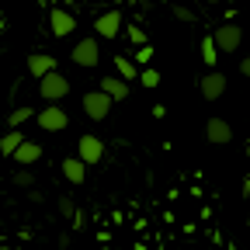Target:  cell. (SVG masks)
Listing matches in <instances>:
<instances>
[{
    "mask_svg": "<svg viewBox=\"0 0 250 250\" xmlns=\"http://www.w3.org/2000/svg\"><path fill=\"white\" fill-rule=\"evenodd\" d=\"M28 118H31V108H18V111H11V118H7V122H11V129H18V125H21V122H28Z\"/></svg>",
    "mask_w": 250,
    "mask_h": 250,
    "instance_id": "18",
    "label": "cell"
},
{
    "mask_svg": "<svg viewBox=\"0 0 250 250\" xmlns=\"http://www.w3.org/2000/svg\"><path fill=\"white\" fill-rule=\"evenodd\" d=\"M77 156H80L83 164H101V160H104V143H101L98 136H80Z\"/></svg>",
    "mask_w": 250,
    "mask_h": 250,
    "instance_id": "4",
    "label": "cell"
},
{
    "mask_svg": "<svg viewBox=\"0 0 250 250\" xmlns=\"http://www.w3.org/2000/svg\"><path fill=\"white\" fill-rule=\"evenodd\" d=\"M240 73H243V77H250V56H247V59L240 62Z\"/></svg>",
    "mask_w": 250,
    "mask_h": 250,
    "instance_id": "24",
    "label": "cell"
},
{
    "mask_svg": "<svg viewBox=\"0 0 250 250\" xmlns=\"http://www.w3.org/2000/svg\"><path fill=\"white\" fill-rule=\"evenodd\" d=\"M139 80H143V87H156V83H160V73H156V70H143Z\"/></svg>",
    "mask_w": 250,
    "mask_h": 250,
    "instance_id": "19",
    "label": "cell"
},
{
    "mask_svg": "<svg viewBox=\"0 0 250 250\" xmlns=\"http://www.w3.org/2000/svg\"><path fill=\"white\" fill-rule=\"evenodd\" d=\"M101 90L108 94L111 101H125V98H129V80H122V77H104V80H101Z\"/></svg>",
    "mask_w": 250,
    "mask_h": 250,
    "instance_id": "13",
    "label": "cell"
},
{
    "mask_svg": "<svg viewBox=\"0 0 250 250\" xmlns=\"http://www.w3.org/2000/svg\"><path fill=\"white\" fill-rule=\"evenodd\" d=\"M73 28H77V18H73L70 11H62V7L49 11V31H52L56 39H66Z\"/></svg>",
    "mask_w": 250,
    "mask_h": 250,
    "instance_id": "6",
    "label": "cell"
},
{
    "mask_svg": "<svg viewBox=\"0 0 250 250\" xmlns=\"http://www.w3.org/2000/svg\"><path fill=\"white\" fill-rule=\"evenodd\" d=\"M215 45H219V52H233V49H240V42H243V31H240V24H223V28H215Z\"/></svg>",
    "mask_w": 250,
    "mask_h": 250,
    "instance_id": "5",
    "label": "cell"
},
{
    "mask_svg": "<svg viewBox=\"0 0 250 250\" xmlns=\"http://www.w3.org/2000/svg\"><path fill=\"white\" fill-rule=\"evenodd\" d=\"M62 4H77V0H62Z\"/></svg>",
    "mask_w": 250,
    "mask_h": 250,
    "instance_id": "26",
    "label": "cell"
},
{
    "mask_svg": "<svg viewBox=\"0 0 250 250\" xmlns=\"http://www.w3.org/2000/svg\"><path fill=\"white\" fill-rule=\"evenodd\" d=\"M136 59H139V62H149V59H153V49H149V45H139Z\"/></svg>",
    "mask_w": 250,
    "mask_h": 250,
    "instance_id": "22",
    "label": "cell"
},
{
    "mask_svg": "<svg viewBox=\"0 0 250 250\" xmlns=\"http://www.w3.org/2000/svg\"><path fill=\"white\" fill-rule=\"evenodd\" d=\"M39 125L45 132H62L70 125V118H66V111H62L59 104H49L45 111H39Z\"/></svg>",
    "mask_w": 250,
    "mask_h": 250,
    "instance_id": "7",
    "label": "cell"
},
{
    "mask_svg": "<svg viewBox=\"0 0 250 250\" xmlns=\"http://www.w3.org/2000/svg\"><path fill=\"white\" fill-rule=\"evenodd\" d=\"M205 4H212V0H205Z\"/></svg>",
    "mask_w": 250,
    "mask_h": 250,
    "instance_id": "28",
    "label": "cell"
},
{
    "mask_svg": "<svg viewBox=\"0 0 250 250\" xmlns=\"http://www.w3.org/2000/svg\"><path fill=\"white\" fill-rule=\"evenodd\" d=\"M215 59H219V45H215V39L208 35V39L202 42V62H205V66H215Z\"/></svg>",
    "mask_w": 250,
    "mask_h": 250,
    "instance_id": "17",
    "label": "cell"
},
{
    "mask_svg": "<svg viewBox=\"0 0 250 250\" xmlns=\"http://www.w3.org/2000/svg\"><path fill=\"white\" fill-rule=\"evenodd\" d=\"M111 4H122V0H111Z\"/></svg>",
    "mask_w": 250,
    "mask_h": 250,
    "instance_id": "27",
    "label": "cell"
},
{
    "mask_svg": "<svg viewBox=\"0 0 250 250\" xmlns=\"http://www.w3.org/2000/svg\"><path fill=\"white\" fill-rule=\"evenodd\" d=\"M98 59H101L98 39H83V42H77V49H73V62H77V66H98Z\"/></svg>",
    "mask_w": 250,
    "mask_h": 250,
    "instance_id": "9",
    "label": "cell"
},
{
    "mask_svg": "<svg viewBox=\"0 0 250 250\" xmlns=\"http://www.w3.org/2000/svg\"><path fill=\"white\" fill-rule=\"evenodd\" d=\"M198 90H202L205 101H219V98L226 94V77L219 73V70H208V73L198 80Z\"/></svg>",
    "mask_w": 250,
    "mask_h": 250,
    "instance_id": "3",
    "label": "cell"
},
{
    "mask_svg": "<svg viewBox=\"0 0 250 250\" xmlns=\"http://www.w3.org/2000/svg\"><path fill=\"white\" fill-rule=\"evenodd\" d=\"M111 98L104 90H90V94H83V111H87V118H94V122H101V118H108V111H111Z\"/></svg>",
    "mask_w": 250,
    "mask_h": 250,
    "instance_id": "2",
    "label": "cell"
},
{
    "mask_svg": "<svg viewBox=\"0 0 250 250\" xmlns=\"http://www.w3.org/2000/svg\"><path fill=\"white\" fill-rule=\"evenodd\" d=\"M59 212L66 215V219H73V215H77V208H73V202H70V198H59Z\"/></svg>",
    "mask_w": 250,
    "mask_h": 250,
    "instance_id": "20",
    "label": "cell"
},
{
    "mask_svg": "<svg viewBox=\"0 0 250 250\" xmlns=\"http://www.w3.org/2000/svg\"><path fill=\"white\" fill-rule=\"evenodd\" d=\"M243 191H247V198H250V177H247V184H243Z\"/></svg>",
    "mask_w": 250,
    "mask_h": 250,
    "instance_id": "25",
    "label": "cell"
},
{
    "mask_svg": "<svg viewBox=\"0 0 250 250\" xmlns=\"http://www.w3.org/2000/svg\"><path fill=\"white\" fill-rule=\"evenodd\" d=\"M129 39H132L136 45H146V35H143V28H136V24L129 28Z\"/></svg>",
    "mask_w": 250,
    "mask_h": 250,
    "instance_id": "21",
    "label": "cell"
},
{
    "mask_svg": "<svg viewBox=\"0 0 250 250\" xmlns=\"http://www.w3.org/2000/svg\"><path fill=\"white\" fill-rule=\"evenodd\" d=\"M205 139H208L212 146H226V143L233 139L229 122H226V118H208V122H205Z\"/></svg>",
    "mask_w": 250,
    "mask_h": 250,
    "instance_id": "8",
    "label": "cell"
},
{
    "mask_svg": "<svg viewBox=\"0 0 250 250\" xmlns=\"http://www.w3.org/2000/svg\"><path fill=\"white\" fill-rule=\"evenodd\" d=\"M14 184H24V188H28V184H31V174H24V170H18V174H14Z\"/></svg>",
    "mask_w": 250,
    "mask_h": 250,
    "instance_id": "23",
    "label": "cell"
},
{
    "mask_svg": "<svg viewBox=\"0 0 250 250\" xmlns=\"http://www.w3.org/2000/svg\"><path fill=\"white\" fill-rule=\"evenodd\" d=\"M14 160H18L21 167H31L35 160H42V146H39V143H28V139H24V143H21V146L14 149Z\"/></svg>",
    "mask_w": 250,
    "mask_h": 250,
    "instance_id": "14",
    "label": "cell"
},
{
    "mask_svg": "<svg viewBox=\"0 0 250 250\" xmlns=\"http://www.w3.org/2000/svg\"><path fill=\"white\" fill-rule=\"evenodd\" d=\"M247 153H250V146H247Z\"/></svg>",
    "mask_w": 250,
    "mask_h": 250,
    "instance_id": "29",
    "label": "cell"
},
{
    "mask_svg": "<svg viewBox=\"0 0 250 250\" xmlns=\"http://www.w3.org/2000/svg\"><path fill=\"white\" fill-rule=\"evenodd\" d=\"M21 143H24V136H21L18 129H11L4 139H0V153H4V156H14V149H18Z\"/></svg>",
    "mask_w": 250,
    "mask_h": 250,
    "instance_id": "15",
    "label": "cell"
},
{
    "mask_svg": "<svg viewBox=\"0 0 250 250\" xmlns=\"http://www.w3.org/2000/svg\"><path fill=\"white\" fill-rule=\"evenodd\" d=\"M62 177H66L70 184H83V177H87V164L80 160V156H66V160H62Z\"/></svg>",
    "mask_w": 250,
    "mask_h": 250,
    "instance_id": "11",
    "label": "cell"
},
{
    "mask_svg": "<svg viewBox=\"0 0 250 250\" xmlns=\"http://www.w3.org/2000/svg\"><path fill=\"white\" fill-rule=\"evenodd\" d=\"M39 90H42V98L45 101H62V98H66V94H70V80L66 77H62V73H45L42 80H39Z\"/></svg>",
    "mask_w": 250,
    "mask_h": 250,
    "instance_id": "1",
    "label": "cell"
},
{
    "mask_svg": "<svg viewBox=\"0 0 250 250\" xmlns=\"http://www.w3.org/2000/svg\"><path fill=\"white\" fill-rule=\"evenodd\" d=\"M56 70V59L52 56H45V52H35V56H28V73L31 77H45V73H52Z\"/></svg>",
    "mask_w": 250,
    "mask_h": 250,
    "instance_id": "12",
    "label": "cell"
},
{
    "mask_svg": "<svg viewBox=\"0 0 250 250\" xmlns=\"http://www.w3.org/2000/svg\"><path fill=\"white\" fill-rule=\"evenodd\" d=\"M115 70H118V77H122V80H132V77H139L136 62H132V59H125V56H115Z\"/></svg>",
    "mask_w": 250,
    "mask_h": 250,
    "instance_id": "16",
    "label": "cell"
},
{
    "mask_svg": "<svg viewBox=\"0 0 250 250\" xmlns=\"http://www.w3.org/2000/svg\"><path fill=\"white\" fill-rule=\"evenodd\" d=\"M118 28H122V14H118V11H104L98 21H94V31H98L101 39H115Z\"/></svg>",
    "mask_w": 250,
    "mask_h": 250,
    "instance_id": "10",
    "label": "cell"
}]
</instances>
